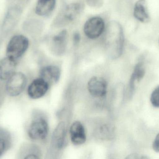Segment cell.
Segmentation results:
<instances>
[{
  "label": "cell",
  "instance_id": "3",
  "mask_svg": "<svg viewBox=\"0 0 159 159\" xmlns=\"http://www.w3.org/2000/svg\"><path fill=\"white\" fill-rule=\"evenodd\" d=\"M29 46V41L27 37L21 35H14L7 44L6 56L17 61L27 51Z\"/></svg>",
  "mask_w": 159,
  "mask_h": 159
},
{
  "label": "cell",
  "instance_id": "14",
  "mask_svg": "<svg viewBox=\"0 0 159 159\" xmlns=\"http://www.w3.org/2000/svg\"><path fill=\"white\" fill-rule=\"evenodd\" d=\"M134 16L136 19L143 23L150 21V17L146 0H138L134 7Z\"/></svg>",
  "mask_w": 159,
  "mask_h": 159
},
{
  "label": "cell",
  "instance_id": "17",
  "mask_svg": "<svg viewBox=\"0 0 159 159\" xmlns=\"http://www.w3.org/2000/svg\"><path fill=\"white\" fill-rule=\"evenodd\" d=\"M65 126L63 123H61L58 126L54 133L53 141L58 148H61L64 143L65 136Z\"/></svg>",
  "mask_w": 159,
  "mask_h": 159
},
{
  "label": "cell",
  "instance_id": "11",
  "mask_svg": "<svg viewBox=\"0 0 159 159\" xmlns=\"http://www.w3.org/2000/svg\"><path fill=\"white\" fill-rule=\"evenodd\" d=\"M71 140L75 145L83 144L86 141L85 129L82 124L79 121H75L70 129Z\"/></svg>",
  "mask_w": 159,
  "mask_h": 159
},
{
  "label": "cell",
  "instance_id": "16",
  "mask_svg": "<svg viewBox=\"0 0 159 159\" xmlns=\"http://www.w3.org/2000/svg\"><path fill=\"white\" fill-rule=\"evenodd\" d=\"M146 69L144 63L143 61L137 63L134 69L130 80L135 83L139 82L143 78L145 75Z\"/></svg>",
  "mask_w": 159,
  "mask_h": 159
},
{
  "label": "cell",
  "instance_id": "7",
  "mask_svg": "<svg viewBox=\"0 0 159 159\" xmlns=\"http://www.w3.org/2000/svg\"><path fill=\"white\" fill-rule=\"evenodd\" d=\"M49 84L41 77L33 80L28 86L27 94L33 100H37L45 95L48 91Z\"/></svg>",
  "mask_w": 159,
  "mask_h": 159
},
{
  "label": "cell",
  "instance_id": "6",
  "mask_svg": "<svg viewBox=\"0 0 159 159\" xmlns=\"http://www.w3.org/2000/svg\"><path fill=\"white\" fill-rule=\"evenodd\" d=\"M104 30V21L100 17L91 18L84 24V33L86 36L90 39L98 38L102 34Z\"/></svg>",
  "mask_w": 159,
  "mask_h": 159
},
{
  "label": "cell",
  "instance_id": "13",
  "mask_svg": "<svg viewBox=\"0 0 159 159\" xmlns=\"http://www.w3.org/2000/svg\"><path fill=\"white\" fill-rule=\"evenodd\" d=\"M60 70L57 66L49 65L44 67L40 72V77L45 80L49 85L55 84L59 80Z\"/></svg>",
  "mask_w": 159,
  "mask_h": 159
},
{
  "label": "cell",
  "instance_id": "18",
  "mask_svg": "<svg viewBox=\"0 0 159 159\" xmlns=\"http://www.w3.org/2000/svg\"><path fill=\"white\" fill-rule=\"evenodd\" d=\"M7 133L3 132H0V157H2L7 150L10 144V140Z\"/></svg>",
  "mask_w": 159,
  "mask_h": 159
},
{
  "label": "cell",
  "instance_id": "4",
  "mask_svg": "<svg viewBox=\"0 0 159 159\" xmlns=\"http://www.w3.org/2000/svg\"><path fill=\"white\" fill-rule=\"evenodd\" d=\"M82 6L80 3H73L62 9L57 15L54 23L57 26H65L76 19L82 11Z\"/></svg>",
  "mask_w": 159,
  "mask_h": 159
},
{
  "label": "cell",
  "instance_id": "1",
  "mask_svg": "<svg viewBox=\"0 0 159 159\" xmlns=\"http://www.w3.org/2000/svg\"><path fill=\"white\" fill-rule=\"evenodd\" d=\"M124 44V33L121 25L116 21L109 22L104 37L105 47L107 54L113 58L120 57Z\"/></svg>",
  "mask_w": 159,
  "mask_h": 159
},
{
  "label": "cell",
  "instance_id": "8",
  "mask_svg": "<svg viewBox=\"0 0 159 159\" xmlns=\"http://www.w3.org/2000/svg\"><path fill=\"white\" fill-rule=\"evenodd\" d=\"M89 92L93 97L103 98L107 92V83L101 77H94L91 78L88 84Z\"/></svg>",
  "mask_w": 159,
  "mask_h": 159
},
{
  "label": "cell",
  "instance_id": "21",
  "mask_svg": "<svg viewBox=\"0 0 159 159\" xmlns=\"http://www.w3.org/2000/svg\"><path fill=\"white\" fill-rule=\"evenodd\" d=\"M127 158L129 159H148L149 158L148 157L144 155H140L138 154H133L132 155H129Z\"/></svg>",
  "mask_w": 159,
  "mask_h": 159
},
{
  "label": "cell",
  "instance_id": "15",
  "mask_svg": "<svg viewBox=\"0 0 159 159\" xmlns=\"http://www.w3.org/2000/svg\"><path fill=\"white\" fill-rule=\"evenodd\" d=\"M56 0H38L35 13L40 16H46L53 11L56 6Z\"/></svg>",
  "mask_w": 159,
  "mask_h": 159
},
{
  "label": "cell",
  "instance_id": "23",
  "mask_svg": "<svg viewBox=\"0 0 159 159\" xmlns=\"http://www.w3.org/2000/svg\"><path fill=\"white\" fill-rule=\"evenodd\" d=\"M2 87H1V86H0V101H1V96H2Z\"/></svg>",
  "mask_w": 159,
  "mask_h": 159
},
{
  "label": "cell",
  "instance_id": "2",
  "mask_svg": "<svg viewBox=\"0 0 159 159\" xmlns=\"http://www.w3.org/2000/svg\"><path fill=\"white\" fill-rule=\"evenodd\" d=\"M27 82L28 79L24 73L16 72L6 81L5 91L10 97H18L25 90Z\"/></svg>",
  "mask_w": 159,
  "mask_h": 159
},
{
  "label": "cell",
  "instance_id": "22",
  "mask_svg": "<svg viewBox=\"0 0 159 159\" xmlns=\"http://www.w3.org/2000/svg\"><path fill=\"white\" fill-rule=\"evenodd\" d=\"M80 40V35L77 32H75L74 35L73 41L75 44H77L79 43Z\"/></svg>",
  "mask_w": 159,
  "mask_h": 159
},
{
  "label": "cell",
  "instance_id": "9",
  "mask_svg": "<svg viewBox=\"0 0 159 159\" xmlns=\"http://www.w3.org/2000/svg\"><path fill=\"white\" fill-rule=\"evenodd\" d=\"M16 61L7 56L0 60L1 81H6L16 72Z\"/></svg>",
  "mask_w": 159,
  "mask_h": 159
},
{
  "label": "cell",
  "instance_id": "10",
  "mask_svg": "<svg viewBox=\"0 0 159 159\" xmlns=\"http://www.w3.org/2000/svg\"><path fill=\"white\" fill-rule=\"evenodd\" d=\"M68 33L63 30L52 38L51 41V49L57 54L64 53L68 44Z\"/></svg>",
  "mask_w": 159,
  "mask_h": 159
},
{
  "label": "cell",
  "instance_id": "12",
  "mask_svg": "<svg viewBox=\"0 0 159 159\" xmlns=\"http://www.w3.org/2000/svg\"><path fill=\"white\" fill-rule=\"evenodd\" d=\"M20 16V10L16 7H11L7 11L3 22L2 30L8 32L12 30L17 23Z\"/></svg>",
  "mask_w": 159,
  "mask_h": 159
},
{
  "label": "cell",
  "instance_id": "20",
  "mask_svg": "<svg viewBox=\"0 0 159 159\" xmlns=\"http://www.w3.org/2000/svg\"><path fill=\"white\" fill-rule=\"evenodd\" d=\"M153 150L159 153V133L157 134L152 144Z\"/></svg>",
  "mask_w": 159,
  "mask_h": 159
},
{
  "label": "cell",
  "instance_id": "5",
  "mask_svg": "<svg viewBox=\"0 0 159 159\" xmlns=\"http://www.w3.org/2000/svg\"><path fill=\"white\" fill-rule=\"evenodd\" d=\"M48 127L47 121L42 118L31 121L27 130L28 136L34 141L44 140L48 134Z\"/></svg>",
  "mask_w": 159,
  "mask_h": 159
},
{
  "label": "cell",
  "instance_id": "19",
  "mask_svg": "<svg viewBox=\"0 0 159 159\" xmlns=\"http://www.w3.org/2000/svg\"><path fill=\"white\" fill-rule=\"evenodd\" d=\"M150 102L156 108H159V86L152 91L150 96Z\"/></svg>",
  "mask_w": 159,
  "mask_h": 159
}]
</instances>
